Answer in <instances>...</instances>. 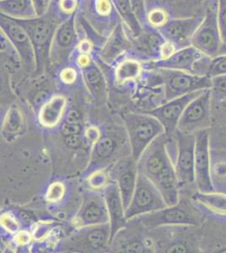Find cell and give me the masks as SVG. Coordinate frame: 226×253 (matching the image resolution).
Returning a JSON list of instances; mask_svg holds the SVG:
<instances>
[{
  "label": "cell",
  "mask_w": 226,
  "mask_h": 253,
  "mask_svg": "<svg viewBox=\"0 0 226 253\" xmlns=\"http://www.w3.org/2000/svg\"><path fill=\"white\" fill-rule=\"evenodd\" d=\"M14 20V19H13ZM20 25L32 41L34 46L37 61L46 53L50 47L56 28L49 19L44 16L26 19V20H14Z\"/></svg>",
  "instance_id": "cell-15"
},
{
  "label": "cell",
  "mask_w": 226,
  "mask_h": 253,
  "mask_svg": "<svg viewBox=\"0 0 226 253\" xmlns=\"http://www.w3.org/2000/svg\"><path fill=\"white\" fill-rule=\"evenodd\" d=\"M219 0L203 1V20L191 41V45L203 54L215 58L223 47L218 20Z\"/></svg>",
  "instance_id": "cell-5"
},
{
  "label": "cell",
  "mask_w": 226,
  "mask_h": 253,
  "mask_svg": "<svg viewBox=\"0 0 226 253\" xmlns=\"http://www.w3.org/2000/svg\"><path fill=\"white\" fill-rule=\"evenodd\" d=\"M166 206L167 205L156 186L145 175L138 173L132 199L126 210L128 221L137 216L151 213Z\"/></svg>",
  "instance_id": "cell-8"
},
{
  "label": "cell",
  "mask_w": 226,
  "mask_h": 253,
  "mask_svg": "<svg viewBox=\"0 0 226 253\" xmlns=\"http://www.w3.org/2000/svg\"><path fill=\"white\" fill-rule=\"evenodd\" d=\"M31 239H32L31 234L29 232H26V231L20 232L16 236V242H17L18 244L20 245L28 244L30 241H31Z\"/></svg>",
  "instance_id": "cell-46"
},
{
  "label": "cell",
  "mask_w": 226,
  "mask_h": 253,
  "mask_svg": "<svg viewBox=\"0 0 226 253\" xmlns=\"http://www.w3.org/2000/svg\"><path fill=\"white\" fill-rule=\"evenodd\" d=\"M109 173L112 181L118 185L124 208L127 210L130 205L137 183L138 174L137 161H135L132 156L123 157L112 166Z\"/></svg>",
  "instance_id": "cell-14"
},
{
  "label": "cell",
  "mask_w": 226,
  "mask_h": 253,
  "mask_svg": "<svg viewBox=\"0 0 226 253\" xmlns=\"http://www.w3.org/2000/svg\"><path fill=\"white\" fill-rule=\"evenodd\" d=\"M209 139L211 149L226 150V101L212 103V126L209 128Z\"/></svg>",
  "instance_id": "cell-20"
},
{
  "label": "cell",
  "mask_w": 226,
  "mask_h": 253,
  "mask_svg": "<svg viewBox=\"0 0 226 253\" xmlns=\"http://www.w3.org/2000/svg\"><path fill=\"white\" fill-rule=\"evenodd\" d=\"M60 131L63 137H65V136L76 134V133H81L83 131V126H82V124H70L63 123L61 126Z\"/></svg>",
  "instance_id": "cell-39"
},
{
  "label": "cell",
  "mask_w": 226,
  "mask_h": 253,
  "mask_svg": "<svg viewBox=\"0 0 226 253\" xmlns=\"http://www.w3.org/2000/svg\"><path fill=\"white\" fill-rule=\"evenodd\" d=\"M61 9L65 14H72L77 6V0H60Z\"/></svg>",
  "instance_id": "cell-44"
},
{
  "label": "cell",
  "mask_w": 226,
  "mask_h": 253,
  "mask_svg": "<svg viewBox=\"0 0 226 253\" xmlns=\"http://www.w3.org/2000/svg\"><path fill=\"white\" fill-rule=\"evenodd\" d=\"M129 137L131 156L137 161L147 147L165 132L163 125L148 112H129L123 116Z\"/></svg>",
  "instance_id": "cell-4"
},
{
  "label": "cell",
  "mask_w": 226,
  "mask_h": 253,
  "mask_svg": "<svg viewBox=\"0 0 226 253\" xmlns=\"http://www.w3.org/2000/svg\"><path fill=\"white\" fill-rule=\"evenodd\" d=\"M63 122L70 124H82V116L78 110L70 109L66 112Z\"/></svg>",
  "instance_id": "cell-42"
},
{
  "label": "cell",
  "mask_w": 226,
  "mask_h": 253,
  "mask_svg": "<svg viewBox=\"0 0 226 253\" xmlns=\"http://www.w3.org/2000/svg\"><path fill=\"white\" fill-rule=\"evenodd\" d=\"M21 117L17 109H11L8 112L5 121L3 124V132L8 134H15L21 126Z\"/></svg>",
  "instance_id": "cell-33"
},
{
  "label": "cell",
  "mask_w": 226,
  "mask_h": 253,
  "mask_svg": "<svg viewBox=\"0 0 226 253\" xmlns=\"http://www.w3.org/2000/svg\"><path fill=\"white\" fill-rule=\"evenodd\" d=\"M84 135H85L86 141L90 143L91 146H93V145L100 139V137H101L100 130L98 129L97 127L93 126L87 127V128L85 130Z\"/></svg>",
  "instance_id": "cell-40"
},
{
  "label": "cell",
  "mask_w": 226,
  "mask_h": 253,
  "mask_svg": "<svg viewBox=\"0 0 226 253\" xmlns=\"http://www.w3.org/2000/svg\"><path fill=\"white\" fill-rule=\"evenodd\" d=\"M80 52L81 53H85V54H89V52H90V49H91V45L90 43V42L88 41H83L79 46Z\"/></svg>",
  "instance_id": "cell-48"
},
{
  "label": "cell",
  "mask_w": 226,
  "mask_h": 253,
  "mask_svg": "<svg viewBox=\"0 0 226 253\" xmlns=\"http://www.w3.org/2000/svg\"><path fill=\"white\" fill-rule=\"evenodd\" d=\"M150 71V86L162 87L164 102L189 93L210 89L211 86V79L192 73L164 69Z\"/></svg>",
  "instance_id": "cell-3"
},
{
  "label": "cell",
  "mask_w": 226,
  "mask_h": 253,
  "mask_svg": "<svg viewBox=\"0 0 226 253\" xmlns=\"http://www.w3.org/2000/svg\"><path fill=\"white\" fill-rule=\"evenodd\" d=\"M81 69L82 77L90 92L96 99L102 97L105 89V82L103 75L100 72V69L92 63L87 66L81 68Z\"/></svg>",
  "instance_id": "cell-26"
},
{
  "label": "cell",
  "mask_w": 226,
  "mask_h": 253,
  "mask_svg": "<svg viewBox=\"0 0 226 253\" xmlns=\"http://www.w3.org/2000/svg\"><path fill=\"white\" fill-rule=\"evenodd\" d=\"M1 14L14 20L37 17L32 0H1Z\"/></svg>",
  "instance_id": "cell-25"
},
{
  "label": "cell",
  "mask_w": 226,
  "mask_h": 253,
  "mask_svg": "<svg viewBox=\"0 0 226 253\" xmlns=\"http://www.w3.org/2000/svg\"><path fill=\"white\" fill-rule=\"evenodd\" d=\"M109 223V215L103 193L87 189L83 193L80 210L72 220L75 228Z\"/></svg>",
  "instance_id": "cell-10"
},
{
  "label": "cell",
  "mask_w": 226,
  "mask_h": 253,
  "mask_svg": "<svg viewBox=\"0 0 226 253\" xmlns=\"http://www.w3.org/2000/svg\"><path fill=\"white\" fill-rule=\"evenodd\" d=\"M174 164L180 185V194L191 195L197 191L195 181V133H184L177 130Z\"/></svg>",
  "instance_id": "cell-6"
},
{
  "label": "cell",
  "mask_w": 226,
  "mask_h": 253,
  "mask_svg": "<svg viewBox=\"0 0 226 253\" xmlns=\"http://www.w3.org/2000/svg\"><path fill=\"white\" fill-rule=\"evenodd\" d=\"M171 136L166 132L155 138L137 160V171L156 186L167 206L178 204L180 185L174 161L168 150Z\"/></svg>",
  "instance_id": "cell-1"
},
{
  "label": "cell",
  "mask_w": 226,
  "mask_h": 253,
  "mask_svg": "<svg viewBox=\"0 0 226 253\" xmlns=\"http://www.w3.org/2000/svg\"><path fill=\"white\" fill-rule=\"evenodd\" d=\"M112 1L123 19L126 20L134 31L137 32V30L139 29V26L137 25V21L133 13L130 0H112Z\"/></svg>",
  "instance_id": "cell-32"
},
{
  "label": "cell",
  "mask_w": 226,
  "mask_h": 253,
  "mask_svg": "<svg viewBox=\"0 0 226 253\" xmlns=\"http://www.w3.org/2000/svg\"><path fill=\"white\" fill-rule=\"evenodd\" d=\"M91 60L88 54H85V53H81L79 58H78V63L80 64V68L87 66L91 63Z\"/></svg>",
  "instance_id": "cell-47"
},
{
  "label": "cell",
  "mask_w": 226,
  "mask_h": 253,
  "mask_svg": "<svg viewBox=\"0 0 226 253\" xmlns=\"http://www.w3.org/2000/svg\"><path fill=\"white\" fill-rule=\"evenodd\" d=\"M96 11L102 15H108L112 11V5L109 0H96Z\"/></svg>",
  "instance_id": "cell-43"
},
{
  "label": "cell",
  "mask_w": 226,
  "mask_h": 253,
  "mask_svg": "<svg viewBox=\"0 0 226 253\" xmlns=\"http://www.w3.org/2000/svg\"><path fill=\"white\" fill-rule=\"evenodd\" d=\"M149 23L153 27H157L158 29L162 27L165 24L171 19L169 13L166 11L164 8H155L149 12Z\"/></svg>",
  "instance_id": "cell-34"
},
{
  "label": "cell",
  "mask_w": 226,
  "mask_h": 253,
  "mask_svg": "<svg viewBox=\"0 0 226 253\" xmlns=\"http://www.w3.org/2000/svg\"><path fill=\"white\" fill-rule=\"evenodd\" d=\"M226 52H225V54H226Z\"/></svg>",
  "instance_id": "cell-50"
},
{
  "label": "cell",
  "mask_w": 226,
  "mask_h": 253,
  "mask_svg": "<svg viewBox=\"0 0 226 253\" xmlns=\"http://www.w3.org/2000/svg\"><path fill=\"white\" fill-rule=\"evenodd\" d=\"M211 102L218 103L226 101V75H218L211 78Z\"/></svg>",
  "instance_id": "cell-31"
},
{
  "label": "cell",
  "mask_w": 226,
  "mask_h": 253,
  "mask_svg": "<svg viewBox=\"0 0 226 253\" xmlns=\"http://www.w3.org/2000/svg\"><path fill=\"white\" fill-rule=\"evenodd\" d=\"M37 16L41 17L46 15L48 10L51 0H32Z\"/></svg>",
  "instance_id": "cell-41"
},
{
  "label": "cell",
  "mask_w": 226,
  "mask_h": 253,
  "mask_svg": "<svg viewBox=\"0 0 226 253\" xmlns=\"http://www.w3.org/2000/svg\"><path fill=\"white\" fill-rule=\"evenodd\" d=\"M1 33L12 44L20 59L29 65L37 63L34 46L26 31L13 19L1 15Z\"/></svg>",
  "instance_id": "cell-16"
},
{
  "label": "cell",
  "mask_w": 226,
  "mask_h": 253,
  "mask_svg": "<svg viewBox=\"0 0 226 253\" xmlns=\"http://www.w3.org/2000/svg\"><path fill=\"white\" fill-rule=\"evenodd\" d=\"M210 176L215 192L226 193V150L211 149Z\"/></svg>",
  "instance_id": "cell-23"
},
{
  "label": "cell",
  "mask_w": 226,
  "mask_h": 253,
  "mask_svg": "<svg viewBox=\"0 0 226 253\" xmlns=\"http://www.w3.org/2000/svg\"><path fill=\"white\" fill-rule=\"evenodd\" d=\"M194 46H189L179 49L167 58L155 59L143 64V68L149 70L164 69L180 70L193 74V67L199 58L203 56Z\"/></svg>",
  "instance_id": "cell-17"
},
{
  "label": "cell",
  "mask_w": 226,
  "mask_h": 253,
  "mask_svg": "<svg viewBox=\"0 0 226 253\" xmlns=\"http://www.w3.org/2000/svg\"><path fill=\"white\" fill-rule=\"evenodd\" d=\"M211 147L209 129L202 130L195 133L194 168L197 190L203 193L214 192L210 167Z\"/></svg>",
  "instance_id": "cell-11"
},
{
  "label": "cell",
  "mask_w": 226,
  "mask_h": 253,
  "mask_svg": "<svg viewBox=\"0 0 226 253\" xmlns=\"http://www.w3.org/2000/svg\"><path fill=\"white\" fill-rule=\"evenodd\" d=\"M212 126V103L210 89H205L189 104L181 117L178 130L184 133H196Z\"/></svg>",
  "instance_id": "cell-9"
},
{
  "label": "cell",
  "mask_w": 226,
  "mask_h": 253,
  "mask_svg": "<svg viewBox=\"0 0 226 253\" xmlns=\"http://www.w3.org/2000/svg\"><path fill=\"white\" fill-rule=\"evenodd\" d=\"M108 211L109 224L111 227V244L115 236L128 224L126 210L118 185L112 181L102 191Z\"/></svg>",
  "instance_id": "cell-19"
},
{
  "label": "cell",
  "mask_w": 226,
  "mask_h": 253,
  "mask_svg": "<svg viewBox=\"0 0 226 253\" xmlns=\"http://www.w3.org/2000/svg\"><path fill=\"white\" fill-rule=\"evenodd\" d=\"M116 142L112 137L101 136L100 139L92 146L90 167L108 161L114 155Z\"/></svg>",
  "instance_id": "cell-27"
},
{
  "label": "cell",
  "mask_w": 226,
  "mask_h": 253,
  "mask_svg": "<svg viewBox=\"0 0 226 253\" xmlns=\"http://www.w3.org/2000/svg\"><path fill=\"white\" fill-rule=\"evenodd\" d=\"M147 230L172 225L203 226L207 218L192 204L190 195L180 194L178 204L130 219Z\"/></svg>",
  "instance_id": "cell-2"
},
{
  "label": "cell",
  "mask_w": 226,
  "mask_h": 253,
  "mask_svg": "<svg viewBox=\"0 0 226 253\" xmlns=\"http://www.w3.org/2000/svg\"><path fill=\"white\" fill-rule=\"evenodd\" d=\"M111 245L110 224H96L75 228L64 241L63 249L84 253H98L106 250Z\"/></svg>",
  "instance_id": "cell-7"
},
{
  "label": "cell",
  "mask_w": 226,
  "mask_h": 253,
  "mask_svg": "<svg viewBox=\"0 0 226 253\" xmlns=\"http://www.w3.org/2000/svg\"><path fill=\"white\" fill-rule=\"evenodd\" d=\"M126 46V41L124 40L122 32L118 29L112 34L111 38L106 42L102 50V57L106 60H110L123 52Z\"/></svg>",
  "instance_id": "cell-29"
},
{
  "label": "cell",
  "mask_w": 226,
  "mask_h": 253,
  "mask_svg": "<svg viewBox=\"0 0 226 253\" xmlns=\"http://www.w3.org/2000/svg\"><path fill=\"white\" fill-rule=\"evenodd\" d=\"M203 16L204 13L202 12L189 17L171 18L159 28V32L165 40L174 44L178 50L192 46V37L202 23Z\"/></svg>",
  "instance_id": "cell-12"
},
{
  "label": "cell",
  "mask_w": 226,
  "mask_h": 253,
  "mask_svg": "<svg viewBox=\"0 0 226 253\" xmlns=\"http://www.w3.org/2000/svg\"><path fill=\"white\" fill-rule=\"evenodd\" d=\"M142 65L137 60L128 59L118 64L115 76L118 84H124L129 81H135L140 75Z\"/></svg>",
  "instance_id": "cell-28"
},
{
  "label": "cell",
  "mask_w": 226,
  "mask_h": 253,
  "mask_svg": "<svg viewBox=\"0 0 226 253\" xmlns=\"http://www.w3.org/2000/svg\"><path fill=\"white\" fill-rule=\"evenodd\" d=\"M111 181L112 179L109 170L100 168L90 171L88 178L86 180V184L88 189L102 192Z\"/></svg>",
  "instance_id": "cell-30"
},
{
  "label": "cell",
  "mask_w": 226,
  "mask_h": 253,
  "mask_svg": "<svg viewBox=\"0 0 226 253\" xmlns=\"http://www.w3.org/2000/svg\"><path fill=\"white\" fill-rule=\"evenodd\" d=\"M63 141L64 144L72 150H77L83 146V144L86 142V139L85 135L82 136L81 133H76V134L63 137Z\"/></svg>",
  "instance_id": "cell-37"
},
{
  "label": "cell",
  "mask_w": 226,
  "mask_h": 253,
  "mask_svg": "<svg viewBox=\"0 0 226 253\" xmlns=\"http://www.w3.org/2000/svg\"><path fill=\"white\" fill-rule=\"evenodd\" d=\"M61 79L65 83L71 84L75 82V80L77 79V74L75 69L67 68V69H63L61 73Z\"/></svg>",
  "instance_id": "cell-45"
},
{
  "label": "cell",
  "mask_w": 226,
  "mask_h": 253,
  "mask_svg": "<svg viewBox=\"0 0 226 253\" xmlns=\"http://www.w3.org/2000/svg\"><path fill=\"white\" fill-rule=\"evenodd\" d=\"M204 90L189 93L187 95L166 101L159 107L150 110L148 113L157 118L160 124L163 125L167 135H174L175 132L178 130V123L181 117L183 114L186 107Z\"/></svg>",
  "instance_id": "cell-13"
},
{
  "label": "cell",
  "mask_w": 226,
  "mask_h": 253,
  "mask_svg": "<svg viewBox=\"0 0 226 253\" xmlns=\"http://www.w3.org/2000/svg\"><path fill=\"white\" fill-rule=\"evenodd\" d=\"M218 20H219L221 39L223 43L221 54H225L226 50V0H219Z\"/></svg>",
  "instance_id": "cell-35"
},
{
  "label": "cell",
  "mask_w": 226,
  "mask_h": 253,
  "mask_svg": "<svg viewBox=\"0 0 226 253\" xmlns=\"http://www.w3.org/2000/svg\"><path fill=\"white\" fill-rule=\"evenodd\" d=\"M65 188L63 183L54 182L50 185L46 192V199L49 203H57L64 195Z\"/></svg>",
  "instance_id": "cell-36"
},
{
  "label": "cell",
  "mask_w": 226,
  "mask_h": 253,
  "mask_svg": "<svg viewBox=\"0 0 226 253\" xmlns=\"http://www.w3.org/2000/svg\"><path fill=\"white\" fill-rule=\"evenodd\" d=\"M66 107V99L63 95H54L41 108L39 122L45 127H54L63 120Z\"/></svg>",
  "instance_id": "cell-21"
},
{
  "label": "cell",
  "mask_w": 226,
  "mask_h": 253,
  "mask_svg": "<svg viewBox=\"0 0 226 253\" xmlns=\"http://www.w3.org/2000/svg\"><path fill=\"white\" fill-rule=\"evenodd\" d=\"M201 1H202V2H203V1H204V0H201Z\"/></svg>",
  "instance_id": "cell-49"
},
{
  "label": "cell",
  "mask_w": 226,
  "mask_h": 253,
  "mask_svg": "<svg viewBox=\"0 0 226 253\" xmlns=\"http://www.w3.org/2000/svg\"><path fill=\"white\" fill-rule=\"evenodd\" d=\"M190 198L192 204L207 219L226 223V193L215 191L203 193L197 190Z\"/></svg>",
  "instance_id": "cell-18"
},
{
  "label": "cell",
  "mask_w": 226,
  "mask_h": 253,
  "mask_svg": "<svg viewBox=\"0 0 226 253\" xmlns=\"http://www.w3.org/2000/svg\"><path fill=\"white\" fill-rule=\"evenodd\" d=\"M1 225L10 233H17L20 229L17 221L9 214H3L1 217Z\"/></svg>",
  "instance_id": "cell-38"
},
{
  "label": "cell",
  "mask_w": 226,
  "mask_h": 253,
  "mask_svg": "<svg viewBox=\"0 0 226 253\" xmlns=\"http://www.w3.org/2000/svg\"><path fill=\"white\" fill-rule=\"evenodd\" d=\"M76 44L75 15L57 26L52 40V46L58 52H70Z\"/></svg>",
  "instance_id": "cell-22"
},
{
  "label": "cell",
  "mask_w": 226,
  "mask_h": 253,
  "mask_svg": "<svg viewBox=\"0 0 226 253\" xmlns=\"http://www.w3.org/2000/svg\"><path fill=\"white\" fill-rule=\"evenodd\" d=\"M193 74L213 78L218 75H226V53L211 58L203 54L193 67Z\"/></svg>",
  "instance_id": "cell-24"
}]
</instances>
